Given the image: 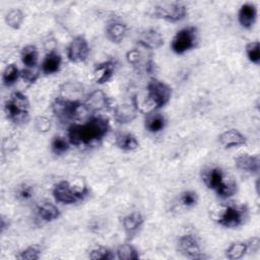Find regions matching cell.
I'll return each instance as SVG.
<instances>
[{"label": "cell", "instance_id": "obj_34", "mask_svg": "<svg viewBox=\"0 0 260 260\" xmlns=\"http://www.w3.org/2000/svg\"><path fill=\"white\" fill-rule=\"evenodd\" d=\"M89 258L92 260H105V259H111L112 254L111 251L105 247L99 246L98 248H94L90 251Z\"/></svg>", "mask_w": 260, "mask_h": 260}, {"label": "cell", "instance_id": "obj_3", "mask_svg": "<svg viewBox=\"0 0 260 260\" xmlns=\"http://www.w3.org/2000/svg\"><path fill=\"white\" fill-rule=\"evenodd\" d=\"M146 90V101L151 107L152 111H154L155 109H159L168 104L172 94L171 87L165 82L157 79L150 80L147 84Z\"/></svg>", "mask_w": 260, "mask_h": 260}, {"label": "cell", "instance_id": "obj_8", "mask_svg": "<svg viewBox=\"0 0 260 260\" xmlns=\"http://www.w3.org/2000/svg\"><path fill=\"white\" fill-rule=\"evenodd\" d=\"M81 107H83V105L79 102L59 98L53 103L52 110L57 118L62 121H66L75 118Z\"/></svg>", "mask_w": 260, "mask_h": 260}, {"label": "cell", "instance_id": "obj_17", "mask_svg": "<svg viewBox=\"0 0 260 260\" xmlns=\"http://www.w3.org/2000/svg\"><path fill=\"white\" fill-rule=\"evenodd\" d=\"M236 167L246 173L257 174L259 172V157L249 154H241L235 159Z\"/></svg>", "mask_w": 260, "mask_h": 260}, {"label": "cell", "instance_id": "obj_15", "mask_svg": "<svg viewBox=\"0 0 260 260\" xmlns=\"http://www.w3.org/2000/svg\"><path fill=\"white\" fill-rule=\"evenodd\" d=\"M257 18V8L254 4L245 3L241 6L238 13V20L245 28H251Z\"/></svg>", "mask_w": 260, "mask_h": 260}, {"label": "cell", "instance_id": "obj_4", "mask_svg": "<svg viewBox=\"0 0 260 260\" xmlns=\"http://www.w3.org/2000/svg\"><path fill=\"white\" fill-rule=\"evenodd\" d=\"M86 194V188L77 189L67 181L59 182L53 189V195L57 202L72 204L81 200Z\"/></svg>", "mask_w": 260, "mask_h": 260}, {"label": "cell", "instance_id": "obj_22", "mask_svg": "<svg viewBox=\"0 0 260 260\" xmlns=\"http://www.w3.org/2000/svg\"><path fill=\"white\" fill-rule=\"evenodd\" d=\"M126 31H127V26L122 22L111 23L106 28V34L108 39L115 44H119L124 40L126 36Z\"/></svg>", "mask_w": 260, "mask_h": 260}, {"label": "cell", "instance_id": "obj_5", "mask_svg": "<svg viewBox=\"0 0 260 260\" xmlns=\"http://www.w3.org/2000/svg\"><path fill=\"white\" fill-rule=\"evenodd\" d=\"M247 217V208L243 205L224 206L218 213L217 222L225 228H237L241 225Z\"/></svg>", "mask_w": 260, "mask_h": 260}, {"label": "cell", "instance_id": "obj_12", "mask_svg": "<svg viewBox=\"0 0 260 260\" xmlns=\"http://www.w3.org/2000/svg\"><path fill=\"white\" fill-rule=\"evenodd\" d=\"M137 106L136 104L124 103L118 105L114 110V117L118 123L126 124L132 122L137 115Z\"/></svg>", "mask_w": 260, "mask_h": 260}, {"label": "cell", "instance_id": "obj_31", "mask_svg": "<svg viewBox=\"0 0 260 260\" xmlns=\"http://www.w3.org/2000/svg\"><path fill=\"white\" fill-rule=\"evenodd\" d=\"M51 149L55 154H63L69 149V142L61 136H56L51 142Z\"/></svg>", "mask_w": 260, "mask_h": 260}, {"label": "cell", "instance_id": "obj_36", "mask_svg": "<svg viewBox=\"0 0 260 260\" xmlns=\"http://www.w3.org/2000/svg\"><path fill=\"white\" fill-rule=\"evenodd\" d=\"M34 194V188L27 184H22L17 188L16 196L20 200H28Z\"/></svg>", "mask_w": 260, "mask_h": 260}, {"label": "cell", "instance_id": "obj_19", "mask_svg": "<svg viewBox=\"0 0 260 260\" xmlns=\"http://www.w3.org/2000/svg\"><path fill=\"white\" fill-rule=\"evenodd\" d=\"M144 125L146 130H148L151 133H157L161 131L165 126H166V119L162 116V114L151 111L147 113L145 120H144Z\"/></svg>", "mask_w": 260, "mask_h": 260}, {"label": "cell", "instance_id": "obj_32", "mask_svg": "<svg viewBox=\"0 0 260 260\" xmlns=\"http://www.w3.org/2000/svg\"><path fill=\"white\" fill-rule=\"evenodd\" d=\"M237 191V184L234 181H225L215 192L221 198L232 197Z\"/></svg>", "mask_w": 260, "mask_h": 260}, {"label": "cell", "instance_id": "obj_20", "mask_svg": "<svg viewBox=\"0 0 260 260\" xmlns=\"http://www.w3.org/2000/svg\"><path fill=\"white\" fill-rule=\"evenodd\" d=\"M61 56L57 52H50L42 62V72L45 74L56 73L61 66Z\"/></svg>", "mask_w": 260, "mask_h": 260}, {"label": "cell", "instance_id": "obj_16", "mask_svg": "<svg viewBox=\"0 0 260 260\" xmlns=\"http://www.w3.org/2000/svg\"><path fill=\"white\" fill-rule=\"evenodd\" d=\"M122 223H123V228H124L126 235L129 238H132L133 236H135L137 234V232L141 228V225L143 223V217H142L141 213L134 211V212H131L130 214L126 215L123 218Z\"/></svg>", "mask_w": 260, "mask_h": 260}, {"label": "cell", "instance_id": "obj_11", "mask_svg": "<svg viewBox=\"0 0 260 260\" xmlns=\"http://www.w3.org/2000/svg\"><path fill=\"white\" fill-rule=\"evenodd\" d=\"M110 106L109 98L102 90H94L87 96L84 107L87 111L98 112L105 109H108Z\"/></svg>", "mask_w": 260, "mask_h": 260}, {"label": "cell", "instance_id": "obj_23", "mask_svg": "<svg viewBox=\"0 0 260 260\" xmlns=\"http://www.w3.org/2000/svg\"><path fill=\"white\" fill-rule=\"evenodd\" d=\"M204 182L209 189L216 191L225 181L223 172L219 168H213L204 176Z\"/></svg>", "mask_w": 260, "mask_h": 260}, {"label": "cell", "instance_id": "obj_10", "mask_svg": "<svg viewBox=\"0 0 260 260\" xmlns=\"http://www.w3.org/2000/svg\"><path fill=\"white\" fill-rule=\"evenodd\" d=\"M179 251L186 257L191 259L201 258V250L198 239L192 234L183 235L179 239Z\"/></svg>", "mask_w": 260, "mask_h": 260}, {"label": "cell", "instance_id": "obj_27", "mask_svg": "<svg viewBox=\"0 0 260 260\" xmlns=\"http://www.w3.org/2000/svg\"><path fill=\"white\" fill-rule=\"evenodd\" d=\"M248 251V245L244 242L233 243L225 251V257L231 260H237L242 258Z\"/></svg>", "mask_w": 260, "mask_h": 260}, {"label": "cell", "instance_id": "obj_30", "mask_svg": "<svg viewBox=\"0 0 260 260\" xmlns=\"http://www.w3.org/2000/svg\"><path fill=\"white\" fill-rule=\"evenodd\" d=\"M246 54L248 59L254 63L259 64L260 62V45L258 41L251 42L246 46Z\"/></svg>", "mask_w": 260, "mask_h": 260}, {"label": "cell", "instance_id": "obj_24", "mask_svg": "<svg viewBox=\"0 0 260 260\" xmlns=\"http://www.w3.org/2000/svg\"><path fill=\"white\" fill-rule=\"evenodd\" d=\"M21 62L26 68H34L38 64L39 53L36 46L27 45L22 48L21 50Z\"/></svg>", "mask_w": 260, "mask_h": 260}, {"label": "cell", "instance_id": "obj_18", "mask_svg": "<svg viewBox=\"0 0 260 260\" xmlns=\"http://www.w3.org/2000/svg\"><path fill=\"white\" fill-rule=\"evenodd\" d=\"M115 71V64L112 61L103 62L95 66L93 70V76L94 80L99 84H103L107 81H109Z\"/></svg>", "mask_w": 260, "mask_h": 260}, {"label": "cell", "instance_id": "obj_14", "mask_svg": "<svg viewBox=\"0 0 260 260\" xmlns=\"http://www.w3.org/2000/svg\"><path fill=\"white\" fill-rule=\"evenodd\" d=\"M219 143L225 148L240 146L246 143V137L236 129H230L222 132L218 137Z\"/></svg>", "mask_w": 260, "mask_h": 260}, {"label": "cell", "instance_id": "obj_21", "mask_svg": "<svg viewBox=\"0 0 260 260\" xmlns=\"http://www.w3.org/2000/svg\"><path fill=\"white\" fill-rule=\"evenodd\" d=\"M115 144L117 145L118 148L125 151L134 150L139 146V142L136 139V137L131 133H125V132L118 133L116 135Z\"/></svg>", "mask_w": 260, "mask_h": 260}, {"label": "cell", "instance_id": "obj_29", "mask_svg": "<svg viewBox=\"0 0 260 260\" xmlns=\"http://www.w3.org/2000/svg\"><path fill=\"white\" fill-rule=\"evenodd\" d=\"M117 257L121 260H132L139 257L137 250L130 244H123L117 249Z\"/></svg>", "mask_w": 260, "mask_h": 260}, {"label": "cell", "instance_id": "obj_2", "mask_svg": "<svg viewBox=\"0 0 260 260\" xmlns=\"http://www.w3.org/2000/svg\"><path fill=\"white\" fill-rule=\"evenodd\" d=\"M28 106L27 96L20 91H15L5 102L4 111L6 117L14 123L23 122L28 115Z\"/></svg>", "mask_w": 260, "mask_h": 260}, {"label": "cell", "instance_id": "obj_25", "mask_svg": "<svg viewBox=\"0 0 260 260\" xmlns=\"http://www.w3.org/2000/svg\"><path fill=\"white\" fill-rule=\"evenodd\" d=\"M38 213L40 217L45 221H52L57 219L60 215V211L56 205L51 202H45L38 208Z\"/></svg>", "mask_w": 260, "mask_h": 260}, {"label": "cell", "instance_id": "obj_9", "mask_svg": "<svg viewBox=\"0 0 260 260\" xmlns=\"http://www.w3.org/2000/svg\"><path fill=\"white\" fill-rule=\"evenodd\" d=\"M89 54V46L84 37L78 36L74 38L67 48V57L73 63H80L87 59Z\"/></svg>", "mask_w": 260, "mask_h": 260}, {"label": "cell", "instance_id": "obj_35", "mask_svg": "<svg viewBox=\"0 0 260 260\" xmlns=\"http://www.w3.org/2000/svg\"><path fill=\"white\" fill-rule=\"evenodd\" d=\"M197 200H198V196L194 191H185L180 196L181 203L186 207L194 206L197 203Z\"/></svg>", "mask_w": 260, "mask_h": 260}, {"label": "cell", "instance_id": "obj_26", "mask_svg": "<svg viewBox=\"0 0 260 260\" xmlns=\"http://www.w3.org/2000/svg\"><path fill=\"white\" fill-rule=\"evenodd\" d=\"M21 71L16 67L14 64H9L5 67L3 73H2V82L6 86L13 85L17 79L20 77Z\"/></svg>", "mask_w": 260, "mask_h": 260}, {"label": "cell", "instance_id": "obj_13", "mask_svg": "<svg viewBox=\"0 0 260 260\" xmlns=\"http://www.w3.org/2000/svg\"><path fill=\"white\" fill-rule=\"evenodd\" d=\"M138 44L144 49H158L164 45V38L155 29H147L141 34Z\"/></svg>", "mask_w": 260, "mask_h": 260}, {"label": "cell", "instance_id": "obj_39", "mask_svg": "<svg viewBox=\"0 0 260 260\" xmlns=\"http://www.w3.org/2000/svg\"><path fill=\"white\" fill-rule=\"evenodd\" d=\"M20 76L27 82H34L36 81V79L38 78V74L36 72H32L30 69L26 68L24 70L21 71V74Z\"/></svg>", "mask_w": 260, "mask_h": 260}, {"label": "cell", "instance_id": "obj_37", "mask_svg": "<svg viewBox=\"0 0 260 260\" xmlns=\"http://www.w3.org/2000/svg\"><path fill=\"white\" fill-rule=\"evenodd\" d=\"M36 129L40 132H47L51 128V121L46 117H38L35 120Z\"/></svg>", "mask_w": 260, "mask_h": 260}, {"label": "cell", "instance_id": "obj_33", "mask_svg": "<svg viewBox=\"0 0 260 260\" xmlns=\"http://www.w3.org/2000/svg\"><path fill=\"white\" fill-rule=\"evenodd\" d=\"M41 251L35 246H29L26 249L22 250L16 255V258L19 260H37L40 258Z\"/></svg>", "mask_w": 260, "mask_h": 260}, {"label": "cell", "instance_id": "obj_6", "mask_svg": "<svg viewBox=\"0 0 260 260\" xmlns=\"http://www.w3.org/2000/svg\"><path fill=\"white\" fill-rule=\"evenodd\" d=\"M197 32L196 28L189 26L180 29L172 40L171 49L174 53L181 55L193 49L196 46Z\"/></svg>", "mask_w": 260, "mask_h": 260}, {"label": "cell", "instance_id": "obj_7", "mask_svg": "<svg viewBox=\"0 0 260 260\" xmlns=\"http://www.w3.org/2000/svg\"><path fill=\"white\" fill-rule=\"evenodd\" d=\"M187 15V7L182 3H164L154 7L153 16L171 22L180 21Z\"/></svg>", "mask_w": 260, "mask_h": 260}, {"label": "cell", "instance_id": "obj_28", "mask_svg": "<svg viewBox=\"0 0 260 260\" xmlns=\"http://www.w3.org/2000/svg\"><path fill=\"white\" fill-rule=\"evenodd\" d=\"M23 19H24V14L18 8H13L9 10L5 16V21L7 25L13 29H18Z\"/></svg>", "mask_w": 260, "mask_h": 260}, {"label": "cell", "instance_id": "obj_1", "mask_svg": "<svg viewBox=\"0 0 260 260\" xmlns=\"http://www.w3.org/2000/svg\"><path fill=\"white\" fill-rule=\"evenodd\" d=\"M109 121L104 117H93L84 124H74L68 129V140L71 144L86 145L102 139L109 131Z\"/></svg>", "mask_w": 260, "mask_h": 260}, {"label": "cell", "instance_id": "obj_38", "mask_svg": "<svg viewBox=\"0 0 260 260\" xmlns=\"http://www.w3.org/2000/svg\"><path fill=\"white\" fill-rule=\"evenodd\" d=\"M126 57H127V61L134 66H138L141 63V53L137 49H133L129 51Z\"/></svg>", "mask_w": 260, "mask_h": 260}]
</instances>
